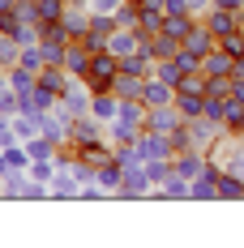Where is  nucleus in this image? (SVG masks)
<instances>
[{
	"mask_svg": "<svg viewBox=\"0 0 244 248\" xmlns=\"http://www.w3.org/2000/svg\"><path fill=\"white\" fill-rule=\"evenodd\" d=\"M206 94L227 99V94H231V77H210V81H206Z\"/></svg>",
	"mask_w": 244,
	"mask_h": 248,
	"instance_id": "nucleus-33",
	"label": "nucleus"
},
{
	"mask_svg": "<svg viewBox=\"0 0 244 248\" xmlns=\"http://www.w3.org/2000/svg\"><path fill=\"white\" fill-rule=\"evenodd\" d=\"M48 188H51V201H77V193H81V184H77L73 167H60V171H56V180H51Z\"/></svg>",
	"mask_w": 244,
	"mask_h": 248,
	"instance_id": "nucleus-14",
	"label": "nucleus"
},
{
	"mask_svg": "<svg viewBox=\"0 0 244 248\" xmlns=\"http://www.w3.org/2000/svg\"><path fill=\"white\" fill-rule=\"evenodd\" d=\"M116 77H120V56H112V51H90V69H86L90 90H112Z\"/></svg>",
	"mask_w": 244,
	"mask_h": 248,
	"instance_id": "nucleus-2",
	"label": "nucleus"
},
{
	"mask_svg": "<svg viewBox=\"0 0 244 248\" xmlns=\"http://www.w3.org/2000/svg\"><path fill=\"white\" fill-rule=\"evenodd\" d=\"M142 103H146V107H167V103H176V86L150 73L146 86H142Z\"/></svg>",
	"mask_w": 244,
	"mask_h": 248,
	"instance_id": "nucleus-10",
	"label": "nucleus"
},
{
	"mask_svg": "<svg viewBox=\"0 0 244 248\" xmlns=\"http://www.w3.org/2000/svg\"><path fill=\"white\" fill-rule=\"evenodd\" d=\"M171 60H176V64H180L184 73H197V69H201V56H197V51H189L184 43L176 47V56H171Z\"/></svg>",
	"mask_w": 244,
	"mask_h": 248,
	"instance_id": "nucleus-30",
	"label": "nucleus"
},
{
	"mask_svg": "<svg viewBox=\"0 0 244 248\" xmlns=\"http://www.w3.org/2000/svg\"><path fill=\"white\" fill-rule=\"evenodd\" d=\"M176 111H180L184 120H197V116L206 111V94H189V90H176Z\"/></svg>",
	"mask_w": 244,
	"mask_h": 248,
	"instance_id": "nucleus-21",
	"label": "nucleus"
},
{
	"mask_svg": "<svg viewBox=\"0 0 244 248\" xmlns=\"http://www.w3.org/2000/svg\"><path fill=\"white\" fill-rule=\"evenodd\" d=\"M133 4H142V0H133Z\"/></svg>",
	"mask_w": 244,
	"mask_h": 248,
	"instance_id": "nucleus-42",
	"label": "nucleus"
},
{
	"mask_svg": "<svg viewBox=\"0 0 244 248\" xmlns=\"http://www.w3.org/2000/svg\"><path fill=\"white\" fill-rule=\"evenodd\" d=\"M116 22L120 26H137V4H133V0H124L120 9H116Z\"/></svg>",
	"mask_w": 244,
	"mask_h": 248,
	"instance_id": "nucleus-34",
	"label": "nucleus"
},
{
	"mask_svg": "<svg viewBox=\"0 0 244 248\" xmlns=\"http://www.w3.org/2000/svg\"><path fill=\"white\" fill-rule=\"evenodd\" d=\"M146 128H154V133H176V128H184V116L176 111V103H167V107H150L146 116Z\"/></svg>",
	"mask_w": 244,
	"mask_h": 248,
	"instance_id": "nucleus-9",
	"label": "nucleus"
},
{
	"mask_svg": "<svg viewBox=\"0 0 244 248\" xmlns=\"http://www.w3.org/2000/svg\"><path fill=\"white\" fill-rule=\"evenodd\" d=\"M56 107H60V94L48 90L43 81H34V90L22 94V111H39V116H43V111H56Z\"/></svg>",
	"mask_w": 244,
	"mask_h": 248,
	"instance_id": "nucleus-11",
	"label": "nucleus"
},
{
	"mask_svg": "<svg viewBox=\"0 0 244 248\" xmlns=\"http://www.w3.org/2000/svg\"><path fill=\"white\" fill-rule=\"evenodd\" d=\"M150 193H154V180H150L146 163H129L120 188H116V197L120 201H142V197H150Z\"/></svg>",
	"mask_w": 244,
	"mask_h": 248,
	"instance_id": "nucleus-4",
	"label": "nucleus"
},
{
	"mask_svg": "<svg viewBox=\"0 0 244 248\" xmlns=\"http://www.w3.org/2000/svg\"><path fill=\"white\" fill-rule=\"evenodd\" d=\"M197 22H201V17H193V13H167V17H163V34H171V39H180V43H184V39H189V30H193Z\"/></svg>",
	"mask_w": 244,
	"mask_h": 248,
	"instance_id": "nucleus-19",
	"label": "nucleus"
},
{
	"mask_svg": "<svg viewBox=\"0 0 244 248\" xmlns=\"http://www.w3.org/2000/svg\"><path fill=\"white\" fill-rule=\"evenodd\" d=\"M189 184H193V180H184L180 171H171L167 180L150 193V197H159V201H189Z\"/></svg>",
	"mask_w": 244,
	"mask_h": 248,
	"instance_id": "nucleus-16",
	"label": "nucleus"
},
{
	"mask_svg": "<svg viewBox=\"0 0 244 248\" xmlns=\"http://www.w3.org/2000/svg\"><path fill=\"white\" fill-rule=\"evenodd\" d=\"M146 116L150 107L142 99H120V111H116V120L107 124V141H137L142 133H146Z\"/></svg>",
	"mask_w": 244,
	"mask_h": 248,
	"instance_id": "nucleus-1",
	"label": "nucleus"
},
{
	"mask_svg": "<svg viewBox=\"0 0 244 248\" xmlns=\"http://www.w3.org/2000/svg\"><path fill=\"white\" fill-rule=\"evenodd\" d=\"M219 201H244V180L236 171H219Z\"/></svg>",
	"mask_w": 244,
	"mask_h": 248,
	"instance_id": "nucleus-23",
	"label": "nucleus"
},
{
	"mask_svg": "<svg viewBox=\"0 0 244 248\" xmlns=\"http://www.w3.org/2000/svg\"><path fill=\"white\" fill-rule=\"evenodd\" d=\"M116 111H120L116 90H95V94H90V116H95L98 124H112V120H116Z\"/></svg>",
	"mask_w": 244,
	"mask_h": 248,
	"instance_id": "nucleus-13",
	"label": "nucleus"
},
{
	"mask_svg": "<svg viewBox=\"0 0 244 248\" xmlns=\"http://www.w3.org/2000/svg\"><path fill=\"white\" fill-rule=\"evenodd\" d=\"M103 197H112V193L98 184H81V193H77V201H103Z\"/></svg>",
	"mask_w": 244,
	"mask_h": 248,
	"instance_id": "nucleus-36",
	"label": "nucleus"
},
{
	"mask_svg": "<svg viewBox=\"0 0 244 248\" xmlns=\"http://www.w3.org/2000/svg\"><path fill=\"white\" fill-rule=\"evenodd\" d=\"M240 34H244V17H240Z\"/></svg>",
	"mask_w": 244,
	"mask_h": 248,
	"instance_id": "nucleus-41",
	"label": "nucleus"
},
{
	"mask_svg": "<svg viewBox=\"0 0 244 248\" xmlns=\"http://www.w3.org/2000/svg\"><path fill=\"white\" fill-rule=\"evenodd\" d=\"M137 154H142V163H150V158H176V146H171L167 133L146 128V133L137 137Z\"/></svg>",
	"mask_w": 244,
	"mask_h": 248,
	"instance_id": "nucleus-5",
	"label": "nucleus"
},
{
	"mask_svg": "<svg viewBox=\"0 0 244 248\" xmlns=\"http://www.w3.org/2000/svg\"><path fill=\"white\" fill-rule=\"evenodd\" d=\"M4 81H9L17 94H30V90H34V81H39V73H30V69H22V64H13V69L4 73Z\"/></svg>",
	"mask_w": 244,
	"mask_h": 248,
	"instance_id": "nucleus-24",
	"label": "nucleus"
},
{
	"mask_svg": "<svg viewBox=\"0 0 244 248\" xmlns=\"http://www.w3.org/2000/svg\"><path fill=\"white\" fill-rule=\"evenodd\" d=\"M142 86H146V77H137V73H120L112 81L116 99H142Z\"/></svg>",
	"mask_w": 244,
	"mask_h": 248,
	"instance_id": "nucleus-22",
	"label": "nucleus"
},
{
	"mask_svg": "<svg viewBox=\"0 0 244 248\" xmlns=\"http://www.w3.org/2000/svg\"><path fill=\"white\" fill-rule=\"evenodd\" d=\"M206 163H210V158H206V150H180V154L171 158V167H176V171L184 175V180H197Z\"/></svg>",
	"mask_w": 244,
	"mask_h": 248,
	"instance_id": "nucleus-15",
	"label": "nucleus"
},
{
	"mask_svg": "<svg viewBox=\"0 0 244 248\" xmlns=\"http://www.w3.org/2000/svg\"><path fill=\"white\" fill-rule=\"evenodd\" d=\"M231 69H236V56L227 47H214V51L201 56V73L206 77H231Z\"/></svg>",
	"mask_w": 244,
	"mask_h": 248,
	"instance_id": "nucleus-12",
	"label": "nucleus"
},
{
	"mask_svg": "<svg viewBox=\"0 0 244 248\" xmlns=\"http://www.w3.org/2000/svg\"><path fill=\"white\" fill-rule=\"evenodd\" d=\"M184 47L197 51V56H206V51H214V47H219V39L210 34V26H206V22H197L193 30H189V39H184Z\"/></svg>",
	"mask_w": 244,
	"mask_h": 248,
	"instance_id": "nucleus-18",
	"label": "nucleus"
},
{
	"mask_svg": "<svg viewBox=\"0 0 244 248\" xmlns=\"http://www.w3.org/2000/svg\"><path fill=\"white\" fill-rule=\"evenodd\" d=\"M206 81H210V77L197 69V73H184V77H180V86H176V90H189V94H206Z\"/></svg>",
	"mask_w": 244,
	"mask_h": 248,
	"instance_id": "nucleus-31",
	"label": "nucleus"
},
{
	"mask_svg": "<svg viewBox=\"0 0 244 248\" xmlns=\"http://www.w3.org/2000/svg\"><path fill=\"white\" fill-rule=\"evenodd\" d=\"M231 77H244V51L236 56V69H231Z\"/></svg>",
	"mask_w": 244,
	"mask_h": 248,
	"instance_id": "nucleus-40",
	"label": "nucleus"
},
{
	"mask_svg": "<svg viewBox=\"0 0 244 248\" xmlns=\"http://www.w3.org/2000/svg\"><path fill=\"white\" fill-rule=\"evenodd\" d=\"M240 17H244V13H231V9H219V4H214L201 22L210 26V34H214V39H227V34H236V30H240Z\"/></svg>",
	"mask_w": 244,
	"mask_h": 248,
	"instance_id": "nucleus-8",
	"label": "nucleus"
},
{
	"mask_svg": "<svg viewBox=\"0 0 244 248\" xmlns=\"http://www.w3.org/2000/svg\"><path fill=\"white\" fill-rule=\"evenodd\" d=\"M81 4H86L90 13H116V9H120L124 0H81Z\"/></svg>",
	"mask_w": 244,
	"mask_h": 248,
	"instance_id": "nucleus-35",
	"label": "nucleus"
},
{
	"mask_svg": "<svg viewBox=\"0 0 244 248\" xmlns=\"http://www.w3.org/2000/svg\"><path fill=\"white\" fill-rule=\"evenodd\" d=\"M17 111H22V94L9 81H0V116H17Z\"/></svg>",
	"mask_w": 244,
	"mask_h": 248,
	"instance_id": "nucleus-27",
	"label": "nucleus"
},
{
	"mask_svg": "<svg viewBox=\"0 0 244 248\" xmlns=\"http://www.w3.org/2000/svg\"><path fill=\"white\" fill-rule=\"evenodd\" d=\"M184 4H189V13H193V17H206V13L214 9V0H184Z\"/></svg>",
	"mask_w": 244,
	"mask_h": 248,
	"instance_id": "nucleus-38",
	"label": "nucleus"
},
{
	"mask_svg": "<svg viewBox=\"0 0 244 248\" xmlns=\"http://www.w3.org/2000/svg\"><path fill=\"white\" fill-rule=\"evenodd\" d=\"M219 9H231V13H244V0H214Z\"/></svg>",
	"mask_w": 244,
	"mask_h": 248,
	"instance_id": "nucleus-39",
	"label": "nucleus"
},
{
	"mask_svg": "<svg viewBox=\"0 0 244 248\" xmlns=\"http://www.w3.org/2000/svg\"><path fill=\"white\" fill-rule=\"evenodd\" d=\"M65 69H69V73L73 77H86V69H90V51L81 47V43H69V47H65Z\"/></svg>",
	"mask_w": 244,
	"mask_h": 248,
	"instance_id": "nucleus-20",
	"label": "nucleus"
},
{
	"mask_svg": "<svg viewBox=\"0 0 244 248\" xmlns=\"http://www.w3.org/2000/svg\"><path fill=\"white\" fill-rule=\"evenodd\" d=\"M95 180H98V188H107L112 197H116V188H120V180H124V163L112 154L107 163H98V171H95Z\"/></svg>",
	"mask_w": 244,
	"mask_h": 248,
	"instance_id": "nucleus-17",
	"label": "nucleus"
},
{
	"mask_svg": "<svg viewBox=\"0 0 244 248\" xmlns=\"http://www.w3.org/2000/svg\"><path fill=\"white\" fill-rule=\"evenodd\" d=\"M69 141H73V146L107 141V124H98L95 116H77V120H69Z\"/></svg>",
	"mask_w": 244,
	"mask_h": 248,
	"instance_id": "nucleus-6",
	"label": "nucleus"
},
{
	"mask_svg": "<svg viewBox=\"0 0 244 248\" xmlns=\"http://www.w3.org/2000/svg\"><path fill=\"white\" fill-rule=\"evenodd\" d=\"M219 47H227L231 56H240V51H244V34H240V30H236V34H227V39H219Z\"/></svg>",
	"mask_w": 244,
	"mask_h": 248,
	"instance_id": "nucleus-37",
	"label": "nucleus"
},
{
	"mask_svg": "<svg viewBox=\"0 0 244 248\" xmlns=\"http://www.w3.org/2000/svg\"><path fill=\"white\" fill-rule=\"evenodd\" d=\"M4 158H9V167H13V171H26V167H30V150H26L22 141L4 150Z\"/></svg>",
	"mask_w": 244,
	"mask_h": 248,
	"instance_id": "nucleus-32",
	"label": "nucleus"
},
{
	"mask_svg": "<svg viewBox=\"0 0 244 248\" xmlns=\"http://www.w3.org/2000/svg\"><path fill=\"white\" fill-rule=\"evenodd\" d=\"M154 77H163V81H171V86H180L184 69H180L176 60H154Z\"/></svg>",
	"mask_w": 244,
	"mask_h": 248,
	"instance_id": "nucleus-29",
	"label": "nucleus"
},
{
	"mask_svg": "<svg viewBox=\"0 0 244 248\" xmlns=\"http://www.w3.org/2000/svg\"><path fill=\"white\" fill-rule=\"evenodd\" d=\"M65 4H69V0H34V17H39V22H60Z\"/></svg>",
	"mask_w": 244,
	"mask_h": 248,
	"instance_id": "nucleus-26",
	"label": "nucleus"
},
{
	"mask_svg": "<svg viewBox=\"0 0 244 248\" xmlns=\"http://www.w3.org/2000/svg\"><path fill=\"white\" fill-rule=\"evenodd\" d=\"M17 56H22V43H17V39H13L9 30H0V69L9 73V69L17 64Z\"/></svg>",
	"mask_w": 244,
	"mask_h": 248,
	"instance_id": "nucleus-25",
	"label": "nucleus"
},
{
	"mask_svg": "<svg viewBox=\"0 0 244 248\" xmlns=\"http://www.w3.org/2000/svg\"><path fill=\"white\" fill-rule=\"evenodd\" d=\"M60 26L69 30V39H81V34L90 30V9H86L81 0H69L65 13H60Z\"/></svg>",
	"mask_w": 244,
	"mask_h": 248,
	"instance_id": "nucleus-7",
	"label": "nucleus"
},
{
	"mask_svg": "<svg viewBox=\"0 0 244 248\" xmlns=\"http://www.w3.org/2000/svg\"><path fill=\"white\" fill-rule=\"evenodd\" d=\"M17 64H22V69H30V73H39V69L48 64V60H43V43H30V47H22Z\"/></svg>",
	"mask_w": 244,
	"mask_h": 248,
	"instance_id": "nucleus-28",
	"label": "nucleus"
},
{
	"mask_svg": "<svg viewBox=\"0 0 244 248\" xmlns=\"http://www.w3.org/2000/svg\"><path fill=\"white\" fill-rule=\"evenodd\" d=\"M90 81L86 77H73L69 86H65V94H60V116L65 120H77V116H90Z\"/></svg>",
	"mask_w": 244,
	"mask_h": 248,
	"instance_id": "nucleus-3",
	"label": "nucleus"
}]
</instances>
